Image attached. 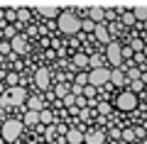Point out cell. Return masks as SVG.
I'll return each instance as SVG.
<instances>
[{"instance_id":"cell-1","label":"cell","mask_w":147,"mask_h":144,"mask_svg":"<svg viewBox=\"0 0 147 144\" xmlns=\"http://www.w3.org/2000/svg\"><path fill=\"white\" fill-rule=\"evenodd\" d=\"M27 100V90L22 86H15V88H7L3 95H0V108H12V105H20Z\"/></svg>"},{"instance_id":"cell-2","label":"cell","mask_w":147,"mask_h":144,"mask_svg":"<svg viewBox=\"0 0 147 144\" xmlns=\"http://www.w3.org/2000/svg\"><path fill=\"white\" fill-rule=\"evenodd\" d=\"M59 29L64 32V34H74V32L81 29V20L79 15H74V12H59Z\"/></svg>"},{"instance_id":"cell-3","label":"cell","mask_w":147,"mask_h":144,"mask_svg":"<svg viewBox=\"0 0 147 144\" xmlns=\"http://www.w3.org/2000/svg\"><path fill=\"white\" fill-rule=\"evenodd\" d=\"M0 134H3L5 142H15V139L22 134V122H20V120H5V122H3V129H0Z\"/></svg>"},{"instance_id":"cell-4","label":"cell","mask_w":147,"mask_h":144,"mask_svg":"<svg viewBox=\"0 0 147 144\" xmlns=\"http://www.w3.org/2000/svg\"><path fill=\"white\" fill-rule=\"evenodd\" d=\"M108 81H110V71H108L105 66H100V68H91V73H88V86L100 88V86H105Z\"/></svg>"},{"instance_id":"cell-5","label":"cell","mask_w":147,"mask_h":144,"mask_svg":"<svg viewBox=\"0 0 147 144\" xmlns=\"http://www.w3.org/2000/svg\"><path fill=\"white\" fill-rule=\"evenodd\" d=\"M115 108L118 110H135L137 108V95L132 90H123L115 98Z\"/></svg>"},{"instance_id":"cell-6","label":"cell","mask_w":147,"mask_h":144,"mask_svg":"<svg viewBox=\"0 0 147 144\" xmlns=\"http://www.w3.org/2000/svg\"><path fill=\"white\" fill-rule=\"evenodd\" d=\"M105 59L118 66V64L123 61V46L118 44V42H108V46H105Z\"/></svg>"},{"instance_id":"cell-7","label":"cell","mask_w":147,"mask_h":144,"mask_svg":"<svg viewBox=\"0 0 147 144\" xmlns=\"http://www.w3.org/2000/svg\"><path fill=\"white\" fill-rule=\"evenodd\" d=\"M10 49H15L17 54H27V49H30V44H27V39L22 34H15L10 39Z\"/></svg>"},{"instance_id":"cell-8","label":"cell","mask_w":147,"mask_h":144,"mask_svg":"<svg viewBox=\"0 0 147 144\" xmlns=\"http://www.w3.org/2000/svg\"><path fill=\"white\" fill-rule=\"evenodd\" d=\"M34 86L39 88V90H44V88L49 86V68H39V71L34 73Z\"/></svg>"},{"instance_id":"cell-9","label":"cell","mask_w":147,"mask_h":144,"mask_svg":"<svg viewBox=\"0 0 147 144\" xmlns=\"http://www.w3.org/2000/svg\"><path fill=\"white\" fill-rule=\"evenodd\" d=\"M103 139H105V134L100 132V129H88V132L84 134L86 144H103Z\"/></svg>"},{"instance_id":"cell-10","label":"cell","mask_w":147,"mask_h":144,"mask_svg":"<svg viewBox=\"0 0 147 144\" xmlns=\"http://www.w3.org/2000/svg\"><path fill=\"white\" fill-rule=\"evenodd\" d=\"M27 108L32 110V113H39V110H44V100L39 98V95H27Z\"/></svg>"},{"instance_id":"cell-11","label":"cell","mask_w":147,"mask_h":144,"mask_svg":"<svg viewBox=\"0 0 147 144\" xmlns=\"http://www.w3.org/2000/svg\"><path fill=\"white\" fill-rule=\"evenodd\" d=\"M66 142L69 144H81L84 142V132H81V129H66Z\"/></svg>"},{"instance_id":"cell-12","label":"cell","mask_w":147,"mask_h":144,"mask_svg":"<svg viewBox=\"0 0 147 144\" xmlns=\"http://www.w3.org/2000/svg\"><path fill=\"white\" fill-rule=\"evenodd\" d=\"M103 15H105L103 7H91L88 10V20H93L96 25H103Z\"/></svg>"},{"instance_id":"cell-13","label":"cell","mask_w":147,"mask_h":144,"mask_svg":"<svg viewBox=\"0 0 147 144\" xmlns=\"http://www.w3.org/2000/svg\"><path fill=\"white\" fill-rule=\"evenodd\" d=\"M93 34H96V39H98V42H105V44L110 42V34H108V29H105V25H96Z\"/></svg>"},{"instance_id":"cell-14","label":"cell","mask_w":147,"mask_h":144,"mask_svg":"<svg viewBox=\"0 0 147 144\" xmlns=\"http://www.w3.org/2000/svg\"><path fill=\"white\" fill-rule=\"evenodd\" d=\"M39 125H47V127H52V125H54V115L49 113V110H39Z\"/></svg>"},{"instance_id":"cell-15","label":"cell","mask_w":147,"mask_h":144,"mask_svg":"<svg viewBox=\"0 0 147 144\" xmlns=\"http://www.w3.org/2000/svg\"><path fill=\"white\" fill-rule=\"evenodd\" d=\"M110 81L115 83V86H123V83H125V73H123L120 68H115V71H110Z\"/></svg>"},{"instance_id":"cell-16","label":"cell","mask_w":147,"mask_h":144,"mask_svg":"<svg viewBox=\"0 0 147 144\" xmlns=\"http://www.w3.org/2000/svg\"><path fill=\"white\" fill-rule=\"evenodd\" d=\"M130 12L135 15V22H137V20H142V22L147 20V7H145V5H140V7H132Z\"/></svg>"},{"instance_id":"cell-17","label":"cell","mask_w":147,"mask_h":144,"mask_svg":"<svg viewBox=\"0 0 147 144\" xmlns=\"http://www.w3.org/2000/svg\"><path fill=\"white\" fill-rule=\"evenodd\" d=\"M74 66L76 68H86L88 66V56H86V54H76V56H74Z\"/></svg>"},{"instance_id":"cell-18","label":"cell","mask_w":147,"mask_h":144,"mask_svg":"<svg viewBox=\"0 0 147 144\" xmlns=\"http://www.w3.org/2000/svg\"><path fill=\"white\" fill-rule=\"evenodd\" d=\"M22 125H39V113H32V110H27L25 122H22Z\"/></svg>"},{"instance_id":"cell-19","label":"cell","mask_w":147,"mask_h":144,"mask_svg":"<svg viewBox=\"0 0 147 144\" xmlns=\"http://www.w3.org/2000/svg\"><path fill=\"white\" fill-rule=\"evenodd\" d=\"M39 15H44V17H59V10H57V7L44 5V7H39Z\"/></svg>"},{"instance_id":"cell-20","label":"cell","mask_w":147,"mask_h":144,"mask_svg":"<svg viewBox=\"0 0 147 144\" xmlns=\"http://www.w3.org/2000/svg\"><path fill=\"white\" fill-rule=\"evenodd\" d=\"M96 110H98V115H108L110 110H113V105L105 103V100H100V103H96Z\"/></svg>"},{"instance_id":"cell-21","label":"cell","mask_w":147,"mask_h":144,"mask_svg":"<svg viewBox=\"0 0 147 144\" xmlns=\"http://www.w3.org/2000/svg\"><path fill=\"white\" fill-rule=\"evenodd\" d=\"M15 15H17V20H20V22L30 20V10H27V7H17V10H15Z\"/></svg>"},{"instance_id":"cell-22","label":"cell","mask_w":147,"mask_h":144,"mask_svg":"<svg viewBox=\"0 0 147 144\" xmlns=\"http://www.w3.org/2000/svg\"><path fill=\"white\" fill-rule=\"evenodd\" d=\"M140 78H142V73L137 71V68H130L127 76H125V81H132V83H135V81H140Z\"/></svg>"},{"instance_id":"cell-23","label":"cell","mask_w":147,"mask_h":144,"mask_svg":"<svg viewBox=\"0 0 147 144\" xmlns=\"http://www.w3.org/2000/svg\"><path fill=\"white\" fill-rule=\"evenodd\" d=\"M61 103L66 105V108H74V105H76V95H74V93H69V95H64V98H61Z\"/></svg>"},{"instance_id":"cell-24","label":"cell","mask_w":147,"mask_h":144,"mask_svg":"<svg viewBox=\"0 0 147 144\" xmlns=\"http://www.w3.org/2000/svg\"><path fill=\"white\" fill-rule=\"evenodd\" d=\"M76 86H79V88L88 86V73H79V76H76Z\"/></svg>"},{"instance_id":"cell-25","label":"cell","mask_w":147,"mask_h":144,"mask_svg":"<svg viewBox=\"0 0 147 144\" xmlns=\"http://www.w3.org/2000/svg\"><path fill=\"white\" fill-rule=\"evenodd\" d=\"M120 25H135V15H132V12L127 10L125 15H123V20H120Z\"/></svg>"},{"instance_id":"cell-26","label":"cell","mask_w":147,"mask_h":144,"mask_svg":"<svg viewBox=\"0 0 147 144\" xmlns=\"http://www.w3.org/2000/svg\"><path fill=\"white\" fill-rule=\"evenodd\" d=\"M81 29L93 32V29H96V22H93V20H81Z\"/></svg>"},{"instance_id":"cell-27","label":"cell","mask_w":147,"mask_h":144,"mask_svg":"<svg viewBox=\"0 0 147 144\" xmlns=\"http://www.w3.org/2000/svg\"><path fill=\"white\" fill-rule=\"evenodd\" d=\"M120 139L123 142H132V139H135V132H132V129H125V132H120Z\"/></svg>"},{"instance_id":"cell-28","label":"cell","mask_w":147,"mask_h":144,"mask_svg":"<svg viewBox=\"0 0 147 144\" xmlns=\"http://www.w3.org/2000/svg\"><path fill=\"white\" fill-rule=\"evenodd\" d=\"M142 49H145V42L135 37V39H132V52H142Z\"/></svg>"},{"instance_id":"cell-29","label":"cell","mask_w":147,"mask_h":144,"mask_svg":"<svg viewBox=\"0 0 147 144\" xmlns=\"http://www.w3.org/2000/svg\"><path fill=\"white\" fill-rule=\"evenodd\" d=\"M5 78H7V83H10V88H15V86H17V81H20V76H17V73H7Z\"/></svg>"},{"instance_id":"cell-30","label":"cell","mask_w":147,"mask_h":144,"mask_svg":"<svg viewBox=\"0 0 147 144\" xmlns=\"http://www.w3.org/2000/svg\"><path fill=\"white\" fill-rule=\"evenodd\" d=\"M64 95H69V86H57V98H64Z\"/></svg>"},{"instance_id":"cell-31","label":"cell","mask_w":147,"mask_h":144,"mask_svg":"<svg viewBox=\"0 0 147 144\" xmlns=\"http://www.w3.org/2000/svg\"><path fill=\"white\" fill-rule=\"evenodd\" d=\"M105 29H108V34H115V32L120 29V22L115 20V22H113V25H110V27H105Z\"/></svg>"},{"instance_id":"cell-32","label":"cell","mask_w":147,"mask_h":144,"mask_svg":"<svg viewBox=\"0 0 147 144\" xmlns=\"http://www.w3.org/2000/svg\"><path fill=\"white\" fill-rule=\"evenodd\" d=\"M103 20H113V22H115V10H110V7H108L105 15H103Z\"/></svg>"},{"instance_id":"cell-33","label":"cell","mask_w":147,"mask_h":144,"mask_svg":"<svg viewBox=\"0 0 147 144\" xmlns=\"http://www.w3.org/2000/svg\"><path fill=\"white\" fill-rule=\"evenodd\" d=\"M76 108H81V110L86 108V98L84 95H76Z\"/></svg>"},{"instance_id":"cell-34","label":"cell","mask_w":147,"mask_h":144,"mask_svg":"<svg viewBox=\"0 0 147 144\" xmlns=\"http://www.w3.org/2000/svg\"><path fill=\"white\" fill-rule=\"evenodd\" d=\"M142 90V81H135V83H132V93H135V95H137V93H140Z\"/></svg>"},{"instance_id":"cell-35","label":"cell","mask_w":147,"mask_h":144,"mask_svg":"<svg viewBox=\"0 0 147 144\" xmlns=\"http://www.w3.org/2000/svg\"><path fill=\"white\" fill-rule=\"evenodd\" d=\"M132 132H135V139H137V137H145V134H147V129H142V127H137V129H132Z\"/></svg>"},{"instance_id":"cell-36","label":"cell","mask_w":147,"mask_h":144,"mask_svg":"<svg viewBox=\"0 0 147 144\" xmlns=\"http://www.w3.org/2000/svg\"><path fill=\"white\" fill-rule=\"evenodd\" d=\"M3 117H5V110H3V108H0V120H3ZM3 122H5V120H3Z\"/></svg>"},{"instance_id":"cell-37","label":"cell","mask_w":147,"mask_h":144,"mask_svg":"<svg viewBox=\"0 0 147 144\" xmlns=\"http://www.w3.org/2000/svg\"><path fill=\"white\" fill-rule=\"evenodd\" d=\"M142 52H145V56H147V44H145V49H142Z\"/></svg>"},{"instance_id":"cell-38","label":"cell","mask_w":147,"mask_h":144,"mask_svg":"<svg viewBox=\"0 0 147 144\" xmlns=\"http://www.w3.org/2000/svg\"><path fill=\"white\" fill-rule=\"evenodd\" d=\"M145 29H147V20H145Z\"/></svg>"}]
</instances>
